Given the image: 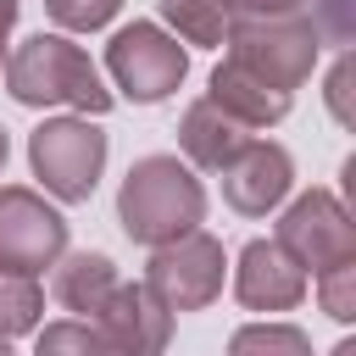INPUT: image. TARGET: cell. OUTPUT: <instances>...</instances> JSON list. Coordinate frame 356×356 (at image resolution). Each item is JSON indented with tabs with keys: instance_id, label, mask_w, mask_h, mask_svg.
I'll return each instance as SVG.
<instances>
[{
	"instance_id": "cell-25",
	"label": "cell",
	"mask_w": 356,
	"mask_h": 356,
	"mask_svg": "<svg viewBox=\"0 0 356 356\" xmlns=\"http://www.w3.org/2000/svg\"><path fill=\"white\" fill-rule=\"evenodd\" d=\"M6 345H11V339H6V334H0V356H6Z\"/></svg>"
},
{
	"instance_id": "cell-7",
	"label": "cell",
	"mask_w": 356,
	"mask_h": 356,
	"mask_svg": "<svg viewBox=\"0 0 356 356\" xmlns=\"http://www.w3.org/2000/svg\"><path fill=\"white\" fill-rule=\"evenodd\" d=\"M278 245L306 267V278H317L339 261H356V222L334 189H306L278 217Z\"/></svg>"
},
{
	"instance_id": "cell-10",
	"label": "cell",
	"mask_w": 356,
	"mask_h": 356,
	"mask_svg": "<svg viewBox=\"0 0 356 356\" xmlns=\"http://www.w3.org/2000/svg\"><path fill=\"white\" fill-rule=\"evenodd\" d=\"M306 267L278 245V239H250L239 250V267H234V300L250 306V312H289L306 300Z\"/></svg>"
},
{
	"instance_id": "cell-12",
	"label": "cell",
	"mask_w": 356,
	"mask_h": 356,
	"mask_svg": "<svg viewBox=\"0 0 356 356\" xmlns=\"http://www.w3.org/2000/svg\"><path fill=\"white\" fill-rule=\"evenodd\" d=\"M211 100H217L234 122H245V128H273V122H284V111H289L295 95L261 83V78L245 72L239 61H222V67L211 72Z\"/></svg>"
},
{
	"instance_id": "cell-21",
	"label": "cell",
	"mask_w": 356,
	"mask_h": 356,
	"mask_svg": "<svg viewBox=\"0 0 356 356\" xmlns=\"http://www.w3.org/2000/svg\"><path fill=\"white\" fill-rule=\"evenodd\" d=\"M217 6H222L228 28L234 22H261V17H295V11H306V0H217Z\"/></svg>"
},
{
	"instance_id": "cell-3",
	"label": "cell",
	"mask_w": 356,
	"mask_h": 356,
	"mask_svg": "<svg viewBox=\"0 0 356 356\" xmlns=\"http://www.w3.org/2000/svg\"><path fill=\"white\" fill-rule=\"evenodd\" d=\"M106 128L89 117V111H78V117H44L33 134H28V161H33V178L56 195V200H67V206H78V200H89L95 195V184H100V172H106Z\"/></svg>"
},
{
	"instance_id": "cell-1",
	"label": "cell",
	"mask_w": 356,
	"mask_h": 356,
	"mask_svg": "<svg viewBox=\"0 0 356 356\" xmlns=\"http://www.w3.org/2000/svg\"><path fill=\"white\" fill-rule=\"evenodd\" d=\"M6 72V95L17 106H72V111H89V117H106L111 111V89L100 78V67L89 61L83 44H72V33H33L22 39L17 50H6L0 61Z\"/></svg>"
},
{
	"instance_id": "cell-22",
	"label": "cell",
	"mask_w": 356,
	"mask_h": 356,
	"mask_svg": "<svg viewBox=\"0 0 356 356\" xmlns=\"http://www.w3.org/2000/svg\"><path fill=\"white\" fill-rule=\"evenodd\" d=\"M328 106H334L339 128L356 122V117H350V56H339V67H334V78H328Z\"/></svg>"
},
{
	"instance_id": "cell-19",
	"label": "cell",
	"mask_w": 356,
	"mask_h": 356,
	"mask_svg": "<svg viewBox=\"0 0 356 356\" xmlns=\"http://www.w3.org/2000/svg\"><path fill=\"white\" fill-rule=\"evenodd\" d=\"M33 350H39V356H50V350H106V339H100V328H95L89 317H78V323H50V328H39V334H33Z\"/></svg>"
},
{
	"instance_id": "cell-14",
	"label": "cell",
	"mask_w": 356,
	"mask_h": 356,
	"mask_svg": "<svg viewBox=\"0 0 356 356\" xmlns=\"http://www.w3.org/2000/svg\"><path fill=\"white\" fill-rule=\"evenodd\" d=\"M56 278H50V295L72 312V317H95L100 312V300L111 295V284H117V267H111V256H100V250H61L56 261Z\"/></svg>"
},
{
	"instance_id": "cell-15",
	"label": "cell",
	"mask_w": 356,
	"mask_h": 356,
	"mask_svg": "<svg viewBox=\"0 0 356 356\" xmlns=\"http://www.w3.org/2000/svg\"><path fill=\"white\" fill-rule=\"evenodd\" d=\"M39 312H44V284H39V273L0 267V334H6V339L33 334Z\"/></svg>"
},
{
	"instance_id": "cell-6",
	"label": "cell",
	"mask_w": 356,
	"mask_h": 356,
	"mask_svg": "<svg viewBox=\"0 0 356 356\" xmlns=\"http://www.w3.org/2000/svg\"><path fill=\"white\" fill-rule=\"evenodd\" d=\"M145 289L167 306V312H200L222 295V245L200 228L150 245V267H145Z\"/></svg>"
},
{
	"instance_id": "cell-20",
	"label": "cell",
	"mask_w": 356,
	"mask_h": 356,
	"mask_svg": "<svg viewBox=\"0 0 356 356\" xmlns=\"http://www.w3.org/2000/svg\"><path fill=\"white\" fill-rule=\"evenodd\" d=\"M234 350H239V356H245V350H295V356H300V350H312V345H306L300 328H239V334H234Z\"/></svg>"
},
{
	"instance_id": "cell-2",
	"label": "cell",
	"mask_w": 356,
	"mask_h": 356,
	"mask_svg": "<svg viewBox=\"0 0 356 356\" xmlns=\"http://www.w3.org/2000/svg\"><path fill=\"white\" fill-rule=\"evenodd\" d=\"M206 217V189L178 156H139L117 189V222L134 245H167Z\"/></svg>"
},
{
	"instance_id": "cell-4",
	"label": "cell",
	"mask_w": 356,
	"mask_h": 356,
	"mask_svg": "<svg viewBox=\"0 0 356 356\" xmlns=\"http://www.w3.org/2000/svg\"><path fill=\"white\" fill-rule=\"evenodd\" d=\"M317 50H323V33L306 11L295 17H261V22H234L228 33V61H239L245 72H256L261 83L295 95L312 67H317Z\"/></svg>"
},
{
	"instance_id": "cell-24",
	"label": "cell",
	"mask_w": 356,
	"mask_h": 356,
	"mask_svg": "<svg viewBox=\"0 0 356 356\" xmlns=\"http://www.w3.org/2000/svg\"><path fill=\"white\" fill-rule=\"evenodd\" d=\"M6 156H11V134L0 128V167H6Z\"/></svg>"
},
{
	"instance_id": "cell-11",
	"label": "cell",
	"mask_w": 356,
	"mask_h": 356,
	"mask_svg": "<svg viewBox=\"0 0 356 356\" xmlns=\"http://www.w3.org/2000/svg\"><path fill=\"white\" fill-rule=\"evenodd\" d=\"M106 339V350H161L167 334H172V312L145 289V284H111V295L100 300V312L89 317Z\"/></svg>"
},
{
	"instance_id": "cell-8",
	"label": "cell",
	"mask_w": 356,
	"mask_h": 356,
	"mask_svg": "<svg viewBox=\"0 0 356 356\" xmlns=\"http://www.w3.org/2000/svg\"><path fill=\"white\" fill-rule=\"evenodd\" d=\"M61 250H67V217L44 195L6 184L0 189V267L44 273Z\"/></svg>"
},
{
	"instance_id": "cell-23",
	"label": "cell",
	"mask_w": 356,
	"mask_h": 356,
	"mask_svg": "<svg viewBox=\"0 0 356 356\" xmlns=\"http://www.w3.org/2000/svg\"><path fill=\"white\" fill-rule=\"evenodd\" d=\"M11 22H17V0H0V61H6V39H11Z\"/></svg>"
},
{
	"instance_id": "cell-18",
	"label": "cell",
	"mask_w": 356,
	"mask_h": 356,
	"mask_svg": "<svg viewBox=\"0 0 356 356\" xmlns=\"http://www.w3.org/2000/svg\"><path fill=\"white\" fill-rule=\"evenodd\" d=\"M312 284H317V295H323V312H328L334 323H350V317H356V261H339V267L317 273Z\"/></svg>"
},
{
	"instance_id": "cell-13",
	"label": "cell",
	"mask_w": 356,
	"mask_h": 356,
	"mask_svg": "<svg viewBox=\"0 0 356 356\" xmlns=\"http://www.w3.org/2000/svg\"><path fill=\"white\" fill-rule=\"evenodd\" d=\"M245 139H250V128H245V122H234L211 95H206V100H195V106L184 111V122H178V145H184L189 167H206V172H217V167H222Z\"/></svg>"
},
{
	"instance_id": "cell-5",
	"label": "cell",
	"mask_w": 356,
	"mask_h": 356,
	"mask_svg": "<svg viewBox=\"0 0 356 356\" xmlns=\"http://www.w3.org/2000/svg\"><path fill=\"white\" fill-rule=\"evenodd\" d=\"M106 72H111V83H117L134 106H156V100H167V95L184 83L189 50H184V39H172L161 22H128V28H117L111 44H106Z\"/></svg>"
},
{
	"instance_id": "cell-9",
	"label": "cell",
	"mask_w": 356,
	"mask_h": 356,
	"mask_svg": "<svg viewBox=\"0 0 356 356\" xmlns=\"http://www.w3.org/2000/svg\"><path fill=\"white\" fill-rule=\"evenodd\" d=\"M217 172H222V200L239 217H267L289 195V184H295V161L273 139H245Z\"/></svg>"
},
{
	"instance_id": "cell-17",
	"label": "cell",
	"mask_w": 356,
	"mask_h": 356,
	"mask_svg": "<svg viewBox=\"0 0 356 356\" xmlns=\"http://www.w3.org/2000/svg\"><path fill=\"white\" fill-rule=\"evenodd\" d=\"M44 6H50V22L61 33H95V28H106L117 17L122 0H44Z\"/></svg>"
},
{
	"instance_id": "cell-16",
	"label": "cell",
	"mask_w": 356,
	"mask_h": 356,
	"mask_svg": "<svg viewBox=\"0 0 356 356\" xmlns=\"http://www.w3.org/2000/svg\"><path fill=\"white\" fill-rule=\"evenodd\" d=\"M161 17L178 28L184 44H222L228 39V17L217 0H161Z\"/></svg>"
}]
</instances>
